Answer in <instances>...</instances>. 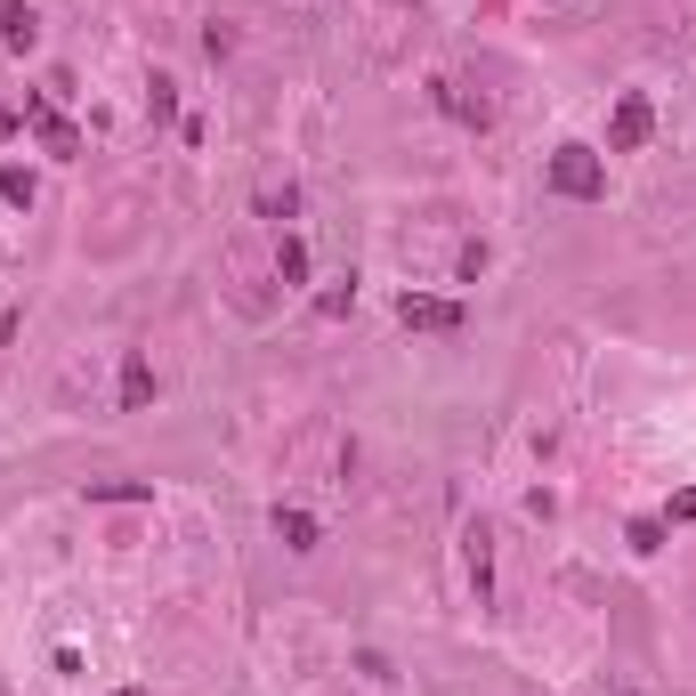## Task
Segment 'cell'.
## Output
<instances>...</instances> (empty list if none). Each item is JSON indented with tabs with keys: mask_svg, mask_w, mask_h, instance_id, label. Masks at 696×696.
I'll return each instance as SVG.
<instances>
[{
	"mask_svg": "<svg viewBox=\"0 0 696 696\" xmlns=\"http://www.w3.org/2000/svg\"><path fill=\"white\" fill-rule=\"evenodd\" d=\"M397 324H405V333H462V309H454V300H429V292H405L397 300Z\"/></svg>",
	"mask_w": 696,
	"mask_h": 696,
	"instance_id": "3957f363",
	"label": "cell"
},
{
	"mask_svg": "<svg viewBox=\"0 0 696 696\" xmlns=\"http://www.w3.org/2000/svg\"><path fill=\"white\" fill-rule=\"evenodd\" d=\"M631 550H664V519H640V526H631Z\"/></svg>",
	"mask_w": 696,
	"mask_h": 696,
	"instance_id": "4fadbf2b",
	"label": "cell"
},
{
	"mask_svg": "<svg viewBox=\"0 0 696 696\" xmlns=\"http://www.w3.org/2000/svg\"><path fill=\"white\" fill-rule=\"evenodd\" d=\"M259 211H268V219H292L300 211V187H268V195H259Z\"/></svg>",
	"mask_w": 696,
	"mask_h": 696,
	"instance_id": "7c38bea8",
	"label": "cell"
},
{
	"mask_svg": "<svg viewBox=\"0 0 696 696\" xmlns=\"http://www.w3.org/2000/svg\"><path fill=\"white\" fill-rule=\"evenodd\" d=\"M648 130H657V106H648L640 90H624V97H616V114H607V154H640V147H648Z\"/></svg>",
	"mask_w": 696,
	"mask_h": 696,
	"instance_id": "7a4b0ae2",
	"label": "cell"
},
{
	"mask_svg": "<svg viewBox=\"0 0 696 696\" xmlns=\"http://www.w3.org/2000/svg\"><path fill=\"white\" fill-rule=\"evenodd\" d=\"M16 130H25V114H16L9 97H0V138H16Z\"/></svg>",
	"mask_w": 696,
	"mask_h": 696,
	"instance_id": "5bb4252c",
	"label": "cell"
},
{
	"mask_svg": "<svg viewBox=\"0 0 696 696\" xmlns=\"http://www.w3.org/2000/svg\"><path fill=\"white\" fill-rule=\"evenodd\" d=\"M543 178H550V195H567V202H600L607 195V154L600 147H550Z\"/></svg>",
	"mask_w": 696,
	"mask_h": 696,
	"instance_id": "6da1fadb",
	"label": "cell"
},
{
	"mask_svg": "<svg viewBox=\"0 0 696 696\" xmlns=\"http://www.w3.org/2000/svg\"><path fill=\"white\" fill-rule=\"evenodd\" d=\"M276 543H283V550H316V519H309V510H283V502H276Z\"/></svg>",
	"mask_w": 696,
	"mask_h": 696,
	"instance_id": "8992f818",
	"label": "cell"
},
{
	"mask_svg": "<svg viewBox=\"0 0 696 696\" xmlns=\"http://www.w3.org/2000/svg\"><path fill=\"white\" fill-rule=\"evenodd\" d=\"M0 40H9V49H16V57H25V49H33V40H40V16L25 9V0H9V9H0Z\"/></svg>",
	"mask_w": 696,
	"mask_h": 696,
	"instance_id": "5b68a950",
	"label": "cell"
},
{
	"mask_svg": "<svg viewBox=\"0 0 696 696\" xmlns=\"http://www.w3.org/2000/svg\"><path fill=\"white\" fill-rule=\"evenodd\" d=\"M114 696H147V688H114Z\"/></svg>",
	"mask_w": 696,
	"mask_h": 696,
	"instance_id": "9a60e30c",
	"label": "cell"
},
{
	"mask_svg": "<svg viewBox=\"0 0 696 696\" xmlns=\"http://www.w3.org/2000/svg\"><path fill=\"white\" fill-rule=\"evenodd\" d=\"M276 276H283V283L309 276V243H300V235H283V243H276Z\"/></svg>",
	"mask_w": 696,
	"mask_h": 696,
	"instance_id": "30bf717a",
	"label": "cell"
},
{
	"mask_svg": "<svg viewBox=\"0 0 696 696\" xmlns=\"http://www.w3.org/2000/svg\"><path fill=\"white\" fill-rule=\"evenodd\" d=\"M25 121H33V130H40V147H49L57 162H73V154H81V138H73V121H57L49 106H40V97H33V106H25Z\"/></svg>",
	"mask_w": 696,
	"mask_h": 696,
	"instance_id": "277c9868",
	"label": "cell"
},
{
	"mask_svg": "<svg viewBox=\"0 0 696 696\" xmlns=\"http://www.w3.org/2000/svg\"><path fill=\"white\" fill-rule=\"evenodd\" d=\"M90 502H154L147 478H90Z\"/></svg>",
	"mask_w": 696,
	"mask_h": 696,
	"instance_id": "ba28073f",
	"label": "cell"
},
{
	"mask_svg": "<svg viewBox=\"0 0 696 696\" xmlns=\"http://www.w3.org/2000/svg\"><path fill=\"white\" fill-rule=\"evenodd\" d=\"M147 114H154V121H171V114H178V90H171L162 73H154V90H147Z\"/></svg>",
	"mask_w": 696,
	"mask_h": 696,
	"instance_id": "8fae6325",
	"label": "cell"
},
{
	"mask_svg": "<svg viewBox=\"0 0 696 696\" xmlns=\"http://www.w3.org/2000/svg\"><path fill=\"white\" fill-rule=\"evenodd\" d=\"M147 397H154V364H147V357H121V405L138 414Z\"/></svg>",
	"mask_w": 696,
	"mask_h": 696,
	"instance_id": "52a82bcc",
	"label": "cell"
},
{
	"mask_svg": "<svg viewBox=\"0 0 696 696\" xmlns=\"http://www.w3.org/2000/svg\"><path fill=\"white\" fill-rule=\"evenodd\" d=\"M438 97H445V114H462L469 130H486V121H495V106H486V97H462L454 81H438Z\"/></svg>",
	"mask_w": 696,
	"mask_h": 696,
	"instance_id": "9c48e42d",
	"label": "cell"
}]
</instances>
